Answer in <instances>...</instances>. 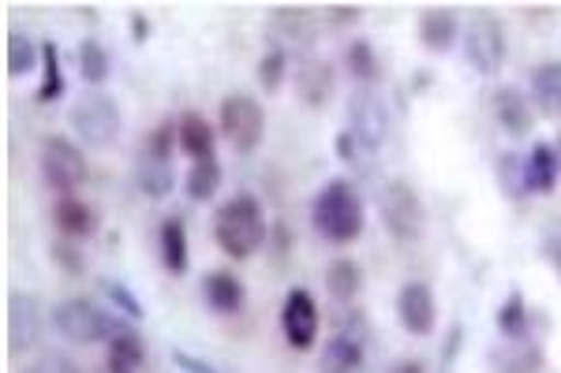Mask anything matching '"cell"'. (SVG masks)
Here are the masks:
<instances>
[{
    "instance_id": "cell-14",
    "label": "cell",
    "mask_w": 561,
    "mask_h": 373,
    "mask_svg": "<svg viewBox=\"0 0 561 373\" xmlns=\"http://www.w3.org/2000/svg\"><path fill=\"white\" fill-rule=\"evenodd\" d=\"M293 86H296V97L307 105V108H325L337 94V75H333V63L330 60H314L307 57L296 63L293 71Z\"/></svg>"
},
{
    "instance_id": "cell-47",
    "label": "cell",
    "mask_w": 561,
    "mask_h": 373,
    "mask_svg": "<svg viewBox=\"0 0 561 373\" xmlns=\"http://www.w3.org/2000/svg\"><path fill=\"white\" fill-rule=\"evenodd\" d=\"M79 12H83L90 23H98V8H90V4H87V8H79Z\"/></svg>"
},
{
    "instance_id": "cell-23",
    "label": "cell",
    "mask_w": 561,
    "mask_h": 373,
    "mask_svg": "<svg viewBox=\"0 0 561 373\" xmlns=\"http://www.w3.org/2000/svg\"><path fill=\"white\" fill-rule=\"evenodd\" d=\"M176 124H180V150H184L187 158H192V161L217 158V135H214V127L203 120V116L184 113Z\"/></svg>"
},
{
    "instance_id": "cell-3",
    "label": "cell",
    "mask_w": 561,
    "mask_h": 373,
    "mask_svg": "<svg viewBox=\"0 0 561 373\" xmlns=\"http://www.w3.org/2000/svg\"><path fill=\"white\" fill-rule=\"evenodd\" d=\"M53 329L65 336L68 343H108L113 336H121L128 325L116 314L102 311L90 299H65V303L53 311Z\"/></svg>"
},
{
    "instance_id": "cell-44",
    "label": "cell",
    "mask_w": 561,
    "mask_h": 373,
    "mask_svg": "<svg viewBox=\"0 0 561 373\" xmlns=\"http://www.w3.org/2000/svg\"><path fill=\"white\" fill-rule=\"evenodd\" d=\"M147 38H150V20L142 12H131V42L142 45Z\"/></svg>"
},
{
    "instance_id": "cell-29",
    "label": "cell",
    "mask_w": 561,
    "mask_h": 373,
    "mask_svg": "<svg viewBox=\"0 0 561 373\" xmlns=\"http://www.w3.org/2000/svg\"><path fill=\"white\" fill-rule=\"evenodd\" d=\"M76 60H79V75H83V83H87V86H94V90L102 86L105 79H108V71H113L105 45L98 42V38H83V42H79Z\"/></svg>"
},
{
    "instance_id": "cell-2",
    "label": "cell",
    "mask_w": 561,
    "mask_h": 373,
    "mask_svg": "<svg viewBox=\"0 0 561 373\" xmlns=\"http://www.w3.org/2000/svg\"><path fill=\"white\" fill-rule=\"evenodd\" d=\"M214 240L229 258H251L266 243V213L255 195H237L214 213Z\"/></svg>"
},
{
    "instance_id": "cell-15",
    "label": "cell",
    "mask_w": 561,
    "mask_h": 373,
    "mask_svg": "<svg viewBox=\"0 0 561 373\" xmlns=\"http://www.w3.org/2000/svg\"><path fill=\"white\" fill-rule=\"evenodd\" d=\"M491 108L494 120L513 135V139H524L536 127V113H531V102L524 97V90L517 86H497L491 94Z\"/></svg>"
},
{
    "instance_id": "cell-4",
    "label": "cell",
    "mask_w": 561,
    "mask_h": 373,
    "mask_svg": "<svg viewBox=\"0 0 561 373\" xmlns=\"http://www.w3.org/2000/svg\"><path fill=\"white\" fill-rule=\"evenodd\" d=\"M378 213H382L389 240L397 243H415L427 232V206L409 179H389L378 195Z\"/></svg>"
},
{
    "instance_id": "cell-33",
    "label": "cell",
    "mask_w": 561,
    "mask_h": 373,
    "mask_svg": "<svg viewBox=\"0 0 561 373\" xmlns=\"http://www.w3.org/2000/svg\"><path fill=\"white\" fill-rule=\"evenodd\" d=\"M108 359L121 362L124 370H142V362H147V348H142V336H135L131 329H124L121 336H113L108 340Z\"/></svg>"
},
{
    "instance_id": "cell-27",
    "label": "cell",
    "mask_w": 561,
    "mask_h": 373,
    "mask_svg": "<svg viewBox=\"0 0 561 373\" xmlns=\"http://www.w3.org/2000/svg\"><path fill=\"white\" fill-rule=\"evenodd\" d=\"M491 362L502 373H531V370H539V362H542V351H539V343L531 340H510V343H502V351H494L491 354Z\"/></svg>"
},
{
    "instance_id": "cell-5",
    "label": "cell",
    "mask_w": 561,
    "mask_h": 373,
    "mask_svg": "<svg viewBox=\"0 0 561 373\" xmlns=\"http://www.w3.org/2000/svg\"><path fill=\"white\" fill-rule=\"evenodd\" d=\"M68 124L90 150H108L124 131L121 105H116V97L102 94V90H90V94L79 97L68 113Z\"/></svg>"
},
{
    "instance_id": "cell-36",
    "label": "cell",
    "mask_w": 561,
    "mask_h": 373,
    "mask_svg": "<svg viewBox=\"0 0 561 373\" xmlns=\"http://www.w3.org/2000/svg\"><path fill=\"white\" fill-rule=\"evenodd\" d=\"M285 75H288V53H280V49H270L266 57L259 60V83L266 94H277L280 83H285Z\"/></svg>"
},
{
    "instance_id": "cell-22",
    "label": "cell",
    "mask_w": 561,
    "mask_h": 373,
    "mask_svg": "<svg viewBox=\"0 0 561 373\" xmlns=\"http://www.w3.org/2000/svg\"><path fill=\"white\" fill-rule=\"evenodd\" d=\"M158 250H161V266L173 272V277H184L187 266H192V254H187V229L180 217H165L161 221Z\"/></svg>"
},
{
    "instance_id": "cell-35",
    "label": "cell",
    "mask_w": 561,
    "mask_h": 373,
    "mask_svg": "<svg viewBox=\"0 0 561 373\" xmlns=\"http://www.w3.org/2000/svg\"><path fill=\"white\" fill-rule=\"evenodd\" d=\"M102 295L113 303V314H124V317H131V322H139V317H147V311H142V303L131 295V288L128 284H121V280H102Z\"/></svg>"
},
{
    "instance_id": "cell-42",
    "label": "cell",
    "mask_w": 561,
    "mask_h": 373,
    "mask_svg": "<svg viewBox=\"0 0 561 373\" xmlns=\"http://www.w3.org/2000/svg\"><path fill=\"white\" fill-rule=\"evenodd\" d=\"M359 153H364V145L356 142V135H352V131H341V135H337V158H341V161H348V165H352V161H356Z\"/></svg>"
},
{
    "instance_id": "cell-37",
    "label": "cell",
    "mask_w": 561,
    "mask_h": 373,
    "mask_svg": "<svg viewBox=\"0 0 561 373\" xmlns=\"http://www.w3.org/2000/svg\"><path fill=\"white\" fill-rule=\"evenodd\" d=\"M173 145H180V124L161 120L150 131L147 150H142V153H150V158H161V161H173Z\"/></svg>"
},
{
    "instance_id": "cell-38",
    "label": "cell",
    "mask_w": 561,
    "mask_h": 373,
    "mask_svg": "<svg viewBox=\"0 0 561 373\" xmlns=\"http://www.w3.org/2000/svg\"><path fill=\"white\" fill-rule=\"evenodd\" d=\"M49 254H53V261H57L65 277H83V272H87V258H83V250H79L71 240H57V243H53V247H49Z\"/></svg>"
},
{
    "instance_id": "cell-45",
    "label": "cell",
    "mask_w": 561,
    "mask_h": 373,
    "mask_svg": "<svg viewBox=\"0 0 561 373\" xmlns=\"http://www.w3.org/2000/svg\"><path fill=\"white\" fill-rule=\"evenodd\" d=\"M389 373H427V370H423L420 359H404V362H397V366L389 370Z\"/></svg>"
},
{
    "instance_id": "cell-24",
    "label": "cell",
    "mask_w": 561,
    "mask_h": 373,
    "mask_svg": "<svg viewBox=\"0 0 561 373\" xmlns=\"http://www.w3.org/2000/svg\"><path fill=\"white\" fill-rule=\"evenodd\" d=\"M53 221H57V229L65 232V240H87V235H94V229H98L94 209H90L83 198H71V195H65L57 206H53Z\"/></svg>"
},
{
    "instance_id": "cell-6",
    "label": "cell",
    "mask_w": 561,
    "mask_h": 373,
    "mask_svg": "<svg viewBox=\"0 0 561 373\" xmlns=\"http://www.w3.org/2000/svg\"><path fill=\"white\" fill-rule=\"evenodd\" d=\"M465 57L479 75H497L502 71L505 57H510V42H505V26L497 15H472V23L465 31Z\"/></svg>"
},
{
    "instance_id": "cell-25",
    "label": "cell",
    "mask_w": 561,
    "mask_h": 373,
    "mask_svg": "<svg viewBox=\"0 0 561 373\" xmlns=\"http://www.w3.org/2000/svg\"><path fill=\"white\" fill-rule=\"evenodd\" d=\"M38 63H42V45H34L23 31L8 34V45H4V71H8V79L34 75V68H38Z\"/></svg>"
},
{
    "instance_id": "cell-21",
    "label": "cell",
    "mask_w": 561,
    "mask_h": 373,
    "mask_svg": "<svg viewBox=\"0 0 561 373\" xmlns=\"http://www.w3.org/2000/svg\"><path fill=\"white\" fill-rule=\"evenodd\" d=\"M531 102L547 120H561V60H547L531 68Z\"/></svg>"
},
{
    "instance_id": "cell-17",
    "label": "cell",
    "mask_w": 561,
    "mask_h": 373,
    "mask_svg": "<svg viewBox=\"0 0 561 373\" xmlns=\"http://www.w3.org/2000/svg\"><path fill=\"white\" fill-rule=\"evenodd\" d=\"M561 176V158L550 142H536L524 158V190L528 195H550Z\"/></svg>"
},
{
    "instance_id": "cell-41",
    "label": "cell",
    "mask_w": 561,
    "mask_h": 373,
    "mask_svg": "<svg viewBox=\"0 0 561 373\" xmlns=\"http://www.w3.org/2000/svg\"><path fill=\"white\" fill-rule=\"evenodd\" d=\"M173 362H176V366L184 370V373H221L217 366H210V362L195 359V354H187V351H180V348L173 351Z\"/></svg>"
},
{
    "instance_id": "cell-18",
    "label": "cell",
    "mask_w": 561,
    "mask_h": 373,
    "mask_svg": "<svg viewBox=\"0 0 561 373\" xmlns=\"http://www.w3.org/2000/svg\"><path fill=\"white\" fill-rule=\"evenodd\" d=\"M415 34H420L423 49L431 53H449L460 34V23H457V12L454 8H427V12L420 15V26H415Z\"/></svg>"
},
{
    "instance_id": "cell-43",
    "label": "cell",
    "mask_w": 561,
    "mask_h": 373,
    "mask_svg": "<svg viewBox=\"0 0 561 373\" xmlns=\"http://www.w3.org/2000/svg\"><path fill=\"white\" fill-rule=\"evenodd\" d=\"M330 15H333V23H337V26H348V23H359V15H364V12H359L356 4H333Z\"/></svg>"
},
{
    "instance_id": "cell-28",
    "label": "cell",
    "mask_w": 561,
    "mask_h": 373,
    "mask_svg": "<svg viewBox=\"0 0 561 373\" xmlns=\"http://www.w3.org/2000/svg\"><path fill=\"white\" fill-rule=\"evenodd\" d=\"M494 322H497V333H502L505 340H528V336H531V314H528V306H524L520 291H513V295L497 306Z\"/></svg>"
},
{
    "instance_id": "cell-39",
    "label": "cell",
    "mask_w": 561,
    "mask_h": 373,
    "mask_svg": "<svg viewBox=\"0 0 561 373\" xmlns=\"http://www.w3.org/2000/svg\"><path fill=\"white\" fill-rule=\"evenodd\" d=\"M23 373H83V370H79L65 351H45L42 359L31 362Z\"/></svg>"
},
{
    "instance_id": "cell-1",
    "label": "cell",
    "mask_w": 561,
    "mask_h": 373,
    "mask_svg": "<svg viewBox=\"0 0 561 373\" xmlns=\"http://www.w3.org/2000/svg\"><path fill=\"white\" fill-rule=\"evenodd\" d=\"M311 224L325 243H333V247L356 243L367 224V209H364L359 190L352 187L348 179H330L311 202Z\"/></svg>"
},
{
    "instance_id": "cell-8",
    "label": "cell",
    "mask_w": 561,
    "mask_h": 373,
    "mask_svg": "<svg viewBox=\"0 0 561 373\" xmlns=\"http://www.w3.org/2000/svg\"><path fill=\"white\" fill-rule=\"evenodd\" d=\"M42 176L45 184L60 195H71L87 184V158L76 142L65 139V135H53V139L42 142Z\"/></svg>"
},
{
    "instance_id": "cell-11",
    "label": "cell",
    "mask_w": 561,
    "mask_h": 373,
    "mask_svg": "<svg viewBox=\"0 0 561 373\" xmlns=\"http://www.w3.org/2000/svg\"><path fill=\"white\" fill-rule=\"evenodd\" d=\"M266 38L280 53L307 49V45H314V38H319V15H314L311 8H300V4H280L270 12Z\"/></svg>"
},
{
    "instance_id": "cell-32",
    "label": "cell",
    "mask_w": 561,
    "mask_h": 373,
    "mask_svg": "<svg viewBox=\"0 0 561 373\" xmlns=\"http://www.w3.org/2000/svg\"><path fill=\"white\" fill-rule=\"evenodd\" d=\"M345 63L359 83H378V79H382V63H378L375 45L367 38H352V45L345 49Z\"/></svg>"
},
{
    "instance_id": "cell-19",
    "label": "cell",
    "mask_w": 561,
    "mask_h": 373,
    "mask_svg": "<svg viewBox=\"0 0 561 373\" xmlns=\"http://www.w3.org/2000/svg\"><path fill=\"white\" fill-rule=\"evenodd\" d=\"M203 299L214 314H240L243 303H248V288L232 272H210L203 280Z\"/></svg>"
},
{
    "instance_id": "cell-16",
    "label": "cell",
    "mask_w": 561,
    "mask_h": 373,
    "mask_svg": "<svg viewBox=\"0 0 561 373\" xmlns=\"http://www.w3.org/2000/svg\"><path fill=\"white\" fill-rule=\"evenodd\" d=\"M364 325L359 329H345L337 333L333 340H325L322 348V359H319V370L322 373H359V366H364Z\"/></svg>"
},
{
    "instance_id": "cell-7",
    "label": "cell",
    "mask_w": 561,
    "mask_h": 373,
    "mask_svg": "<svg viewBox=\"0 0 561 373\" xmlns=\"http://www.w3.org/2000/svg\"><path fill=\"white\" fill-rule=\"evenodd\" d=\"M221 135L237 153H255L266 135V108L251 94H229L221 102Z\"/></svg>"
},
{
    "instance_id": "cell-13",
    "label": "cell",
    "mask_w": 561,
    "mask_h": 373,
    "mask_svg": "<svg viewBox=\"0 0 561 373\" xmlns=\"http://www.w3.org/2000/svg\"><path fill=\"white\" fill-rule=\"evenodd\" d=\"M397 322L404 333L412 336H431L438 325V303H434V291L423 280H409L397 291Z\"/></svg>"
},
{
    "instance_id": "cell-34",
    "label": "cell",
    "mask_w": 561,
    "mask_h": 373,
    "mask_svg": "<svg viewBox=\"0 0 561 373\" xmlns=\"http://www.w3.org/2000/svg\"><path fill=\"white\" fill-rule=\"evenodd\" d=\"M497 187H502L513 202L528 198V190H524V158H520V153L505 150L502 158H497Z\"/></svg>"
},
{
    "instance_id": "cell-9",
    "label": "cell",
    "mask_w": 561,
    "mask_h": 373,
    "mask_svg": "<svg viewBox=\"0 0 561 373\" xmlns=\"http://www.w3.org/2000/svg\"><path fill=\"white\" fill-rule=\"evenodd\" d=\"M8 351L12 354H26L42 343L45 336V311L42 299L31 295V291H12L8 295Z\"/></svg>"
},
{
    "instance_id": "cell-12",
    "label": "cell",
    "mask_w": 561,
    "mask_h": 373,
    "mask_svg": "<svg viewBox=\"0 0 561 373\" xmlns=\"http://www.w3.org/2000/svg\"><path fill=\"white\" fill-rule=\"evenodd\" d=\"M280 329H285L288 348L311 351V343L319 340V303H314L311 291L293 288L280 306Z\"/></svg>"
},
{
    "instance_id": "cell-26",
    "label": "cell",
    "mask_w": 561,
    "mask_h": 373,
    "mask_svg": "<svg viewBox=\"0 0 561 373\" xmlns=\"http://www.w3.org/2000/svg\"><path fill=\"white\" fill-rule=\"evenodd\" d=\"M359 288H364V269H359V261L337 258L325 266V291H330L337 303H352V299L359 295Z\"/></svg>"
},
{
    "instance_id": "cell-40",
    "label": "cell",
    "mask_w": 561,
    "mask_h": 373,
    "mask_svg": "<svg viewBox=\"0 0 561 373\" xmlns=\"http://www.w3.org/2000/svg\"><path fill=\"white\" fill-rule=\"evenodd\" d=\"M542 258H547L550 269L561 277V217L542 229Z\"/></svg>"
},
{
    "instance_id": "cell-30",
    "label": "cell",
    "mask_w": 561,
    "mask_h": 373,
    "mask_svg": "<svg viewBox=\"0 0 561 373\" xmlns=\"http://www.w3.org/2000/svg\"><path fill=\"white\" fill-rule=\"evenodd\" d=\"M57 97H65V71H60V53H57V42H42V86H38V105H53Z\"/></svg>"
},
{
    "instance_id": "cell-46",
    "label": "cell",
    "mask_w": 561,
    "mask_h": 373,
    "mask_svg": "<svg viewBox=\"0 0 561 373\" xmlns=\"http://www.w3.org/2000/svg\"><path fill=\"white\" fill-rule=\"evenodd\" d=\"M98 373H135V370H124V366H121V362L105 359V362H102V370H98Z\"/></svg>"
},
{
    "instance_id": "cell-48",
    "label": "cell",
    "mask_w": 561,
    "mask_h": 373,
    "mask_svg": "<svg viewBox=\"0 0 561 373\" xmlns=\"http://www.w3.org/2000/svg\"><path fill=\"white\" fill-rule=\"evenodd\" d=\"M558 158H561V131H558Z\"/></svg>"
},
{
    "instance_id": "cell-20",
    "label": "cell",
    "mask_w": 561,
    "mask_h": 373,
    "mask_svg": "<svg viewBox=\"0 0 561 373\" xmlns=\"http://www.w3.org/2000/svg\"><path fill=\"white\" fill-rule=\"evenodd\" d=\"M135 187H139L147 198H153V202L169 198V195H173V187H176L173 161H161V158H150V153H139V161H135Z\"/></svg>"
},
{
    "instance_id": "cell-31",
    "label": "cell",
    "mask_w": 561,
    "mask_h": 373,
    "mask_svg": "<svg viewBox=\"0 0 561 373\" xmlns=\"http://www.w3.org/2000/svg\"><path fill=\"white\" fill-rule=\"evenodd\" d=\"M187 187V198L192 202H210V198L217 195V187H221V161L210 158V161H195L192 172H187L184 179Z\"/></svg>"
},
{
    "instance_id": "cell-10",
    "label": "cell",
    "mask_w": 561,
    "mask_h": 373,
    "mask_svg": "<svg viewBox=\"0 0 561 373\" xmlns=\"http://www.w3.org/2000/svg\"><path fill=\"white\" fill-rule=\"evenodd\" d=\"M348 131L356 135V142L364 145V153H378L389 139V113L382 94H375L370 86L356 90L348 102Z\"/></svg>"
}]
</instances>
